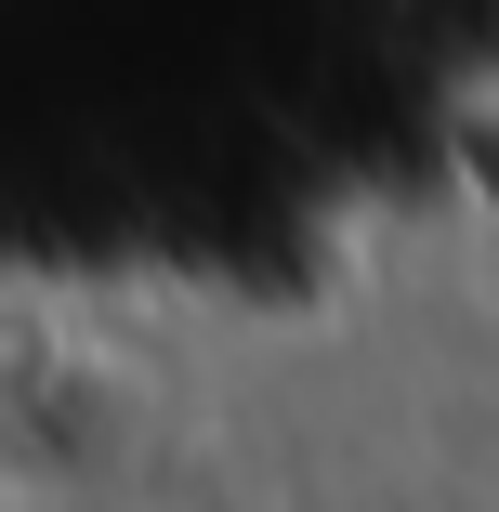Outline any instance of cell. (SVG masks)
I'll return each mask as SVG.
<instances>
[{
  "instance_id": "cell-1",
  "label": "cell",
  "mask_w": 499,
  "mask_h": 512,
  "mask_svg": "<svg viewBox=\"0 0 499 512\" xmlns=\"http://www.w3.org/2000/svg\"><path fill=\"white\" fill-rule=\"evenodd\" d=\"M499 132V0H0V263L276 289Z\"/></svg>"
}]
</instances>
